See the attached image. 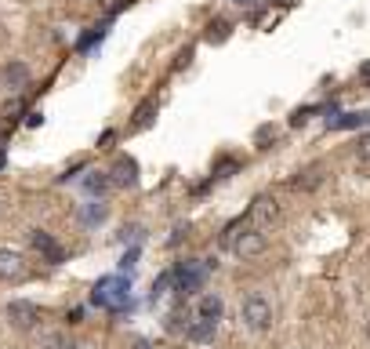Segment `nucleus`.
Returning <instances> with one entry per match:
<instances>
[{
	"mask_svg": "<svg viewBox=\"0 0 370 349\" xmlns=\"http://www.w3.org/2000/svg\"><path fill=\"white\" fill-rule=\"evenodd\" d=\"M98 305H105V310H124V305L131 302V288L124 277H102L95 284V295H91Z\"/></svg>",
	"mask_w": 370,
	"mask_h": 349,
	"instance_id": "f257e3e1",
	"label": "nucleus"
},
{
	"mask_svg": "<svg viewBox=\"0 0 370 349\" xmlns=\"http://www.w3.org/2000/svg\"><path fill=\"white\" fill-rule=\"evenodd\" d=\"M239 320H244L251 331H265V327L272 324V305H269V298L258 295V291H251V295L244 298V305H239Z\"/></svg>",
	"mask_w": 370,
	"mask_h": 349,
	"instance_id": "f03ea898",
	"label": "nucleus"
},
{
	"mask_svg": "<svg viewBox=\"0 0 370 349\" xmlns=\"http://www.w3.org/2000/svg\"><path fill=\"white\" fill-rule=\"evenodd\" d=\"M109 174V186H120V189H131V186H138V160L135 157H120L113 160V167L105 171Z\"/></svg>",
	"mask_w": 370,
	"mask_h": 349,
	"instance_id": "7ed1b4c3",
	"label": "nucleus"
},
{
	"mask_svg": "<svg viewBox=\"0 0 370 349\" xmlns=\"http://www.w3.org/2000/svg\"><path fill=\"white\" fill-rule=\"evenodd\" d=\"M171 277L178 280V288H182V291H196V288L204 284V277H207V266H204L200 258H189V262H182V266L174 269Z\"/></svg>",
	"mask_w": 370,
	"mask_h": 349,
	"instance_id": "20e7f679",
	"label": "nucleus"
},
{
	"mask_svg": "<svg viewBox=\"0 0 370 349\" xmlns=\"http://www.w3.org/2000/svg\"><path fill=\"white\" fill-rule=\"evenodd\" d=\"M232 251H236L239 258L261 255V251H265V233H261V229H244V233L232 240Z\"/></svg>",
	"mask_w": 370,
	"mask_h": 349,
	"instance_id": "39448f33",
	"label": "nucleus"
},
{
	"mask_svg": "<svg viewBox=\"0 0 370 349\" xmlns=\"http://www.w3.org/2000/svg\"><path fill=\"white\" fill-rule=\"evenodd\" d=\"M8 320L15 324V327H37V320H40V310L33 302H8Z\"/></svg>",
	"mask_w": 370,
	"mask_h": 349,
	"instance_id": "423d86ee",
	"label": "nucleus"
},
{
	"mask_svg": "<svg viewBox=\"0 0 370 349\" xmlns=\"http://www.w3.org/2000/svg\"><path fill=\"white\" fill-rule=\"evenodd\" d=\"M29 244H33L44 258H48V262H62V258H65L62 248H58V240H55L51 233H44V229H33V233H29Z\"/></svg>",
	"mask_w": 370,
	"mask_h": 349,
	"instance_id": "0eeeda50",
	"label": "nucleus"
},
{
	"mask_svg": "<svg viewBox=\"0 0 370 349\" xmlns=\"http://www.w3.org/2000/svg\"><path fill=\"white\" fill-rule=\"evenodd\" d=\"M0 80H4L8 91H22V87L29 84V70H26V62H8L4 70H0Z\"/></svg>",
	"mask_w": 370,
	"mask_h": 349,
	"instance_id": "6e6552de",
	"label": "nucleus"
},
{
	"mask_svg": "<svg viewBox=\"0 0 370 349\" xmlns=\"http://www.w3.org/2000/svg\"><path fill=\"white\" fill-rule=\"evenodd\" d=\"M22 273H26V258L11 248L0 251V280H18Z\"/></svg>",
	"mask_w": 370,
	"mask_h": 349,
	"instance_id": "1a4fd4ad",
	"label": "nucleus"
},
{
	"mask_svg": "<svg viewBox=\"0 0 370 349\" xmlns=\"http://www.w3.org/2000/svg\"><path fill=\"white\" fill-rule=\"evenodd\" d=\"M222 310H225V305H222V298H218V295H204L200 305H196V317L218 324V320H222Z\"/></svg>",
	"mask_w": 370,
	"mask_h": 349,
	"instance_id": "9d476101",
	"label": "nucleus"
},
{
	"mask_svg": "<svg viewBox=\"0 0 370 349\" xmlns=\"http://www.w3.org/2000/svg\"><path fill=\"white\" fill-rule=\"evenodd\" d=\"M105 189H109V174L105 171H87L84 174V193L87 196H105Z\"/></svg>",
	"mask_w": 370,
	"mask_h": 349,
	"instance_id": "9b49d317",
	"label": "nucleus"
},
{
	"mask_svg": "<svg viewBox=\"0 0 370 349\" xmlns=\"http://www.w3.org/2000/svg\"><path fill=\"white\" fill-rule=\"evenodd\" d=\"M214 327H218V324L196 317V324H189V327H185V338H192V342H211V338H214Z\"/></svg>",
	"mask_w": 370,
	"mask_h": 349,
	"instance_id": "f8f14e48",
	"label": "nucleus"
},
{
	"mask_svg": "<svg viewBox=\"0 0 370 349\" xmlns=\"http://www.w3.org/2000/svg\"><path fill=\"white\" fill-rule=\"evenodd\" d=\"M254 218H258V222L276 218V201H272V196H258V201H254Z\"/></svg>",
	"mask_w": 370,
	"mask_h": 349,
	"instance_id": "ddd939ff",
	"label": "nucleus"
},
{
	"mask_svg": "<svg viewBox=\"0 0 370 349\" xmlns=\"http://www.w3.org/2000/svg\"><path fill=\"white\" fill-rule=\"evenodd\" d=\"M40 349H73V342L65 338L62 331H51V335H44V338H40Z\"/></svg>",
	"mask_w": 370,
	"mask_h": 349,
	"instance_id": "4468645a",
	"label": "nucleus"
},
{
	"mask_svg": "<svg viewBox=\"0 0 370 349\" xmlns=\"http://www.w3.org/2000/svg\"><path fill=\"white\" fill-rule=\"evenodd\" d=\"M80 218H84L87 226H98L102 218H105V204H98V201H95V204H87V208L80 211Z\"/></svg>",
	"mask_w": 370,
	"mask_h": 349,
	"instance_id": "2eb2a0df",
	"label": "nucleus"
},
{
	"mask_svg": "<svg viewBox=\"0 0 370 349\" xmlns=\"http://www.w3.org/2000/svg\"><path fill=\"white\" fill-rule=\"evenodd\" d=\"M370 120V113H341V120H331L334 127H363Z\"/></svg>",
	"mask_w": 370,
	"mask_h": 349,
	"instance_id": "dca6fc26",
	"label": "nucleus"
},
{
	"mask_svg": "<svg viewBox=\"0 0 370 349\" xmlns=\"http://www.w3.org/2000/svg\"><path fill=\"white\" fill-rule=\"evenodd\" d=\"M229 37V22H211V26H207V40L211 44H222Z\"/></svg>",
	"mask_w": 370,
	"mask_h": 349,
	"instance_id": "f3484780",
	"label": "nucleus"
},
{
	"mask_svg": "<svg viewBox=\"0 0 370 349\" xmlns=\"http://www.w3.org/2000/svg\"><path fill=\"white\" fill-rule=\"evenodd\" d=\"M294 186H298V189H301V186H305V189H312V186H319V171H305V179H301V174H298V179H294Z\"/></svg>",
	"mask_w": 370,
	"mask_h": 349,
	"instance_id": "a211bd4d",
	"label": "nucleus"
},
{
	"mask_svg": "<svg viewBox=\"0 0 370 349\" xmlns=\"http://www.w3.org/2000/svg\"><path fill=\"white\" fill-rule=\"evenodd\" d=\"M356 157H359L363 164H370V135H363V139L356 142Z\"/></svg>",
	"mask_w": 370,
	"mask_h": 349,
	"instance_id": "6ab92c4d",
	"label": "nucleus"
},
{
	"mask_svg": "<svg viewBox=\"0 0 370 349\" xmlns=\"http://www.w3.org/2000/svg\"><path fill=\"white\" fill-rule=\"evenodd\" d=\"M152 120V102H145L142 109H138V117H135V127H145Z\"/></svg>",
	"mask_w": 370,
	"mask_h": 349,
	"instance_id": "aec40b11",
	"label": "nucleus"
},
{
	"mask_svg": "<svg viewBox=\"0 0 370 349\" xmlns=\"http://www.w3.org/2000/svg\"><path fill=\"white\" fill-rule=\"evenodd\" d=\"M124 4H127V0H102V8H105L109 15H113V11H120Z\"/></svg>",
	"mask_w": 370,
	"mask_h": 349,
	"instance_id": "412c9836",
	"label": "nucleus"
},
{
	"mask_svg": "<svg viewBox=\"0 0 370 349\" xmlns=\"http://www.w3.org/2000/svg\"><path fill=\"white\" fill-rule=\"evenodd\" d=\"M135 258H138V251H135V248H131V251L124 255V262H120V266H124V269H135Z\"/></svg>",
	"mask_w": 370,
	"mask_h": 349,
	"instance_id": "4be33fe9",
	"label": "nucleus"
},
{
	"mask_svg": "<svg viewBox=\"0 0 370 349\" xmlns=\"http://www.w3.org/2000/svg\"><path fill=\"white\" fill-rule=\"evenodd\" d=\"M135 349H149V342H135Z\"/></svg>",
	"mask_w": 370,
	"mask_h": 349,
	"instance_id": "5701e85b",
	"label": "nucleus"
},
{
	"mask_svg": "<svg viewBox=\"0 0 370 349\" xmlns=\"http://www.w3.org/2000/svg\"><path fill=\"white\" fill-rule=\"evenodd\" d=\"M363 77H370V62H366V65H363Z\"/></svg>",
	"mask_w": 370,
	"mask_h": 349,
	"instance_id": "b1692460",
	"label": "nucleus"
},
{
	"mask_svg": "<svg viewBox=\"0 0 370 349\" xmlns=\"http://www.w3.org/2000/svg\"><path fill=\"white\" fill-rule=\"evenodd\" d=\"M366 335H370V324H366Z\"/></svg>",
	"mask_w": 370,
	"mask_h": 349,
	"instance_id": "393cba45",
	"label": "nucleus"
},
{
	"mask_svg": "<svg viewBox=\"0 0 370 349\" xmlns=\"http://www.w3.org/2000/svg\"><path fill=\"white\" fill-rule=\"evenodd\" d=\"M239 4H244V0H239Z\"/></svg>",
	"mask_w": 370,
	"mask_h": 349,
	"instance_id": "a878e982",
	"label": "nucleus"
}]
</instances>
